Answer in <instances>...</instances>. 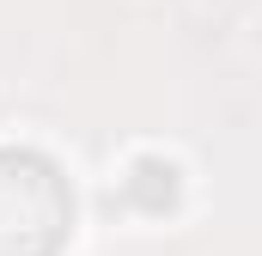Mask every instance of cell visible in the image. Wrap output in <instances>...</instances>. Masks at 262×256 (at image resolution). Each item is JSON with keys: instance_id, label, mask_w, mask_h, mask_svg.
Returning <instances> with one entry per match:
<instances>
[{"instance_id": "7a4b0ae2", "label": "cell", "mask_w": 262, "mask_h": 256, "mask_svg": "<svg viewBox=\"0 0 262 256\" xmlns=\"http://www.w3.org/2000/svg\"><path fill=\"white\" fill-rule=\"evenodd\" d=\"M177 165L171 159H134L128 177H122V201L128 207H140V214H165L171 201H177Z\"/></svg>"}, {"instance_id": "6da1fadb", "label": "cell", "mask_w": 262, "mask_h": 256, "mask_svg": "<svg viewBox=\"0 0 262 256\" xmlns=\"http://www.w3.org/2000/svg\"><path fill=\"white\" fill-rule=\"evenodd\" d=\"M73 232V189L55 159L0 146V256H55Z\"/></svg>"}]
</instances>
